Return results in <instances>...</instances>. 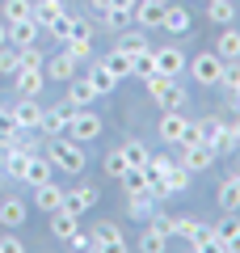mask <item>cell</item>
Masks as SVG:
<instances>
[{"instance_id": "1", "label": "cell", "mask_w": 240, "mask_h": 253, "mask_svg": "<svg viewBox=\"0 0 240 253\" xmlns=\"http://www.w3.org/2000/svg\"><path fill=\"white\" fill-rule=\"evenodd\" d=\"M46 156H51L55 169L72 173V177H76V173H84V165H89V156H84V144H76V139H63V135H55V139H51Z\"/></svg>"}, {"instance_id": "2", "label": "cell", "mask_w": 240, "mask_h": 253, "mask_svg": "<svg viewBox=\"0 0 240 253\" xmlns=\"http://www.w3.org/2000/svg\"><path fill=\"white\" fill-rule=\"evenodd\" d=\"M148 89H152V101H156L160 110H181V106H186V93H181V84L173 81V76H164V72L148 76Z\"/></svg>"}, {"instance_id": "3", "label": "cell", "mask_w": 240, "mask_h": 253, "mask_svg": "<svg viewBox=\"0 0 240 253\" xmlns=\"http://www.w3.org/2000/svg\"><path fill=\"white\" fill-rule=\"evenodd\" d=\"M101 118L93 114L89 106L84 110H72V118H68V139H76V144H93V139H101Z\"/></svg>"}, {"instance_id": "4", "label": "cell", "mask_w": 240, "mask_h": 253, "mask_svg": "<svg viewBox=\"0 0 240 253\" xmlns=\"http://www.w3.org/2000/svg\"><path fill=\"white\" fill-rule=\"evenodd\" d=\"M186 68H190V76H194L198 84H219V72H223V59H219V55H215V51H198L194 59L186 63Z\"/></svg>"}, {"instance_id": "5", "label": "cell", "mask_w": 240, "mask_h": 253, "mask_svg": "<svg viewBox=\"0 0 240 253\" xmlns=\"http://www.w3.org/2000/svg\"><path fill=\"white\" fill-rule=\"evenodd\" d=\"M164 9H169L164 0H139L131 9V17H135V26H143V30H160L164 26Z\"/></svg>"}, {"instance_id": "6", "label": "cell", "mask_w": 240, "mask_h": 253, "mask_svg": "<svg viewBox=\"0 0 240 253\" xmlns=\"http://www.w3.org/2000/svg\"><path fill=\"white\" fill-rule=\"evenodd\" d=\"M97 207V190L93 186H76V190H63V211L72 215H84V211Z\"/></svg>"}, {"instance_id": "7", "label": "cell", "mask_w": 240, "mask_h": 253, "mask_svg": "<svg viewBox=\"0 0 240 253\" xmlns=\"http://www.w3.org/2000/svg\"><path fill=\"white\" fill-rule=\"evenodd\" d=\"M38 38H42V26H38L34 17H30V21H13V26H9V46H17V51L38 46Z\"/></svg>"}, {"instance_id": "8", "label": "cell", "mask_w": 240, "mask_h": 253, "mask_svg": "<svg viewBox=\"0 0 240 253\" xmlns=\"http://www.w3.org/2000/svg\"><path fill=\"white\" fill-rule=\"evenodd\" d=\"M186 126H190V118L181 114V110H164V118H160V139L164 144H181V135H186Z\"/></svg>"}, {"instance_id": "9", "label": "cell", "mask_w": 240, "mask_h": 253, "mask_svg": "<svg viewBox=\"0 0 240 253\" xmlns=\"http://www.w3.org/2000/svg\"><path fill=\"white\" fill-rule=\"evenodd\" d=\"M181 165H186L190 173H206L215 165V148L211 144H186V156H181Z\"/></svg>"}, {"instance_id": "10", "label": "cell", "mask_w": 240, "mask_h": 253, "mask_svg": "<svg viewBox=\"0 0 240 253\" xmlns=\"http://www.w3.org/2000/svg\"><path fill=\"white\" fill-rule=\"evenodd\" d=\"M76 63H80V59H72V55H68V46H63V51H55L51 59H46V68H42V72L51 76V81H63V84H68L72 76H76Z\"/></svg>"}, {"instance_id": "11", "label": "cell", "mask_w": 240, "mask_h": 253, "mask_svg": "<svg viewBox=\"0 0 240 253\" xmlns=\"http://www.w3.org/2000/svg\"><path fill=\"white\" fill-rule=\"evenodd\" d=\"M186 190H190V169L177 161L169 173H164V177H160V190H156V199H164V194H186Z\"/></svg>"}, {"instance_id": "12", "label": "cell", "mask_w": 240, "mask_h": 253, "mask_svg": "<svg viewBox=\"0 0 240 253\" xmlns=\"http://www.w3.org/2000/svg\"><path fill=\"white\" fill-rule=\"evenodd\" d=\"M68 118H72V106L63 101V106H55V110H42V123H38V131H46V135H63L68 131Z\"/></svg>"}, {"instance_id": "13", "label": "cell", "mask_w": 240, "mask_h": 253, "mask_svg": "<svg viewBox=\"0 0 240 253\" xmlns=\"http://www.w3.org/2000/svg\"><path fill=\"white\" fill-rule=\"evenodd\" d=\"M186 55L177 51V46H164V51H156V72H164V76H173V81H177L181 72H186Z\"/></svg>"}, {"instance_id": "14", "label": "cell", "mask_w": 240, "mask_h": 253, "mask_svg": "<svg viewBox=\"0 0 240 253\" xmlns=\"http://www.w3.org/2000/svg\"><path fill=\"white\" fill-rule=\"evenodd\" d=\"M34 207H38V211H46V215H51V211H59V207H63V190L55 186V181H42V186H34Z\"/></svg>"}, {"instance_id": "15", "label": "cell", "mask_w": 240, "mask_h": 253, "mask_svg": "<svg viewBox=\"0 0 240 253\" xmlns=\"http://www.w3.org/2000/svg\"><path fill=\"white\" fill-rule=\"evenodd\" d=\"M13 114H17L21 131H38V123H42V106H38L34 97H21L17 106H13Z\"/></svg>"}, {"instance_id": "16", "label": "cell", "mask_w": 240, "mask_h": 253, "mask_svg": "<svg viewBox=\"0 0 240 253\" xmlns=\"http://www.w3.org/2000/svg\"><path fill=\"white\" fill-rule=\"evenodd\" d=\"M30 215V207L21 199H0V228H21Z\"/></svg>"}, {"instance_id": "17", "label": "cell", "mask_w": 240, "mask_h": 253, "mask_svg": "<svg viewBox=\"0 0 240 253\" xmlns=\"http://www.w3.org/2000/svg\"><path fill=\"white\" fill-rule=\"evenodd\" d=\"M101 93H97V84L93 81H72V89H68V106L72 110H84V106H93Z\"/></svg>"}, {"instance_id": "18", "label": "cell", "mask_w": 240, "mask_h": 253, "mask_svg": "<svg viewBox=\"0 0 240 253\" xmlns=\"http://www.w3.org/2000/svg\"><path fill=\"white\" fill-rule=\"evenodd\" d=\"M42 84H46L42 68H21V72H17V93H21V97H38Z\"/></svg>"}, {"instance_id": "19", "label": "cell", "mask_w": 240, "mask_h": 253, "mask_svg": "<svg viewBox=\"0 0 240 253\" xmlns=\"http://www.w3.org/2000/svg\"><path fill=\"white\" fill-rule=\"evenodd\" d=\"M190 26H194V17L173 0L169 9H164V26H160V30H169V34H190Z\"/></svg>"}, {"instance_id": "20", "label": "cell", "mask_w": 240, "mask_h": 253, "mask_svg": "<svg viewBox=\"0 0 240 253\" xmlns=\"http://www.w3.org/2000/svg\"><path fill=\"white\" fill-rule=\"evenodd\" d=\"M93 249H126L122 232H118V224H97V232H93Z\"/></svg>"}, {"instance_id": "21", "label": "cell", "mask_w": 240, "mask_h": 253, "mask_svg": "<svg viewBox=\"0 0 240 253\" xmlns=\"http://www.w3.org/2000/svg\"><path fill=\"white\" fill-rule=\"evenodd\" d=\"M63 13H68V4H63V0H34V21L38 26H51V21H59Z\"/></svg>"}, {"instance_id": "22", "label": "cell", "mask_w": 240, "mask_h": 253, "mask_svg": "<svg viewBox=\"0 0 240 253\" xmlns=\"http://www.w3.org/2000/svg\"><path fill=\"white\" fill-rule=\"evenodd\" d=\"M122 186H126V194H152V177H148L143 165H131L122 173Z\"/></svg>"}, {"instance_id": "23", "label": "cell", "mask_w": 240, "mask_h": 253, "mask_svg": "<svg viewBox=\"0 0 240 253\" xmlns=\"http://www.w3.org/2000/svg\"><path fill=\"white\" fill-rule=\"evenodd\" d=\"M219 207L228 211V215H236V211H240V173H232V177L219 186Z\"/></svg>"}, {"instance_id": "24", "label": "cell", "mask_w": 240, "mask_h": 253, "mask_svg": "<svg viewBox=\"0 0 240 253\" xmlns=\"http://www.w3.org/2000/svg\"><path fill=\"white\" fill-rule=\"evenodd\" d=\"M80 228V215H72V211H51V232L59 236V241H72V232Z\"/></svg>"}, {"instance_id": "25", "label": "cell", "mask_w": 240, "mask_h": 253, "mask_svg": "<svg viewBox=\"0 0 240 253\" xmlns=\"http://www.w3.org/2000/svg\"><path fill=\"white\" fill-rule=\"evenodd\" d=\"M51 156H30V165H26V177L21 181H30V186H42V181H51Z\"/></svg>"}, {"instance_id": "26", "label": "cell", "mask_w": 240, "mask_h": 253, "mask_svg": "<svg viewBox=\"0 0 240 253\" xmlns=\"http://www.w3.org/2000/svg\"><path fill=\"white\" fill-rule=\"evenodd\" d=\"M206 21L232 26V21H236V4H232V0H206Z\"/></svg>"}, {"instance_id": "27", "label": "cell", "mask_w": 240, "mask_h": 253, "mask_svg": "<svg viewBox=\"0 0 240 253\" xmlns=\"http://www.w3.org/2000/svg\"><path fill=\"white\" fill-rule=\"evenodd\" d=\"M97 63H106L110 72H114V81H126V76H131V55H126V51H118V46H114L110 55H101Z\"/></svg>"}, {"instance_id": "28", "label": "cell", "mask_w": 240, "mask_h": 253, "mask_svg": "<svg viewBox=\"0 0 240 253\" xmlns=\"http://www.w3.org/2000/svg\"><path fill=\"white\" fill-rule=\"evenodd\" d=\"M131 76H139V81H148V76H156V51H135L131 55Z\"/></svg>"}, {"instance_id": "29", "label": "cell", "mask_w": 240, "mask_h": 253, "mask_svg": "<svg viewBox=\"0 0 240 253\" xmlns=\"http://www.w3.org/2000/svg\"><path fill=\"white\" fill-rule=\"evenodd\" d=\"M0 17L9 21V26H13V21H30V17H34V0H4Z\"/></svg>"}, {"instance_id": "30", "label": "cell", "mask_w": 240, "mask_h": 253, "mask_svg": "<svg viewBox=\"0 0 240 253\" xmlns=\"http://www.w3.org/2000/svg\"><path fill=\"white\" fill-rule=\"evenodd\" d=\"M215 55L219 59H240V30H223L219 42H215Z\"/></svg>"}, {"instance_id": "31", "label": "cell", "mask_w": 240, "mask_h": 253, "mask_svg": "<svg viewBox=\"0 0 240 253\" xmlns=\"http://www.w3.org/2000/svg\"><path fill=\"white\" fill-rule=\"evenodd\" d=\"M17 135H21V126H17V114L0 106V148H4V144H13Z\"/></svg>"}, {"instance_id": "32", "label": "cell", "mask_w": 240, "mask_h": 253, "mask_svg": "<svg viewBox=\"0 0 240 253\" xmlns=\"http://www.w3.org/2000/svg\"><path fill=\"white\" fill-rule=\"evenodd\" d=\"M164 245H169V232H164V228H160V219H156V224H152L148 232H143L139 249H148V253H160V249H164Z\"/></svg>"}, {"instance_id": "33", "label": "cell", "mask_w": 240, "mask_h": 253, "mask_svg": "<svg viewBox=\"0 0 240 253\" xmlns=\"http://www.w3.org/2000/svg\"><path fill=\"white\" fill-rule=\"evenodd\" d=\"M223 118H215V114H206V118H198V135H202V144H215V139L223 135Z\"/></svg>"}, {"instance_id": "34", "label": "cell", "mask_w": 240, "mask_h": 253, "mask_svg": "<svg viewBox=\"0 0 240 253\" xmlns=\"http://www.w3.org/2000/svg\"><path fill=\"white\" fill-rule=\"evenodd\" d=\"M101 17H106V30L122 34V30H126V21H131V9H122V4H110V9L101 13Z\"/></svg>"}, {"instance_id": "35", "label": "cell", "mask_w": 240, "mask_h": 253, "mask_svg": "<svg viewBox=\"0 0 240 253\" xmlns=\"http://www.w3.org/2000/svg\"><path fill=\"white\" fill-rule=\"evenodd\" d=\"M0 72H4V76H17L21 72V51H17V46H9V42L0 46Z\"/></svg>"}, {"instance_id": "36", "label": "cell", "mask_w": 240, "mask_h": 253, "mask_svg": "<svg viewBox=\"0 0 240 253\" xmlns=\"http://www.w3.org/2000/svg\"><path fill=\"white\" fill-rule=\"evenodd\" d=\"M219 84H223V89H228V93H236V89H240V59H223Z\"/></svg>"}, {"instance_id": "37", "label": "cell", "mask_w": 240, "mask_h": 253, "mask_svg": "<svg viewBox=\"0 0 240 253\" xmlns=\"http://www.w3.org/2000/svg\"><path fill=\"white\" fill-rule=\"evenodd\" d=\"M143 46H148V38H143V30H122V38H118V51L135 55V51H143Z\"/></svg>"}, {"instance_id": "38", "label": "cell", "mask_w": 240, "mask_h": 253, "mask_svg": "<svg viewBox=\"0 0 240 253\" xmlns=\"http://www.w3.org/2000/svg\"><path fill=\"white\" fill-rule=\"evenodd\" d=\"M211 148H215V156H232V152L240 148V139H236V131H232V126H223V135L215 139Z\"/></svg>"}, {"instance_id": "39", "label": "cell", "mask_w": 240, "mask_h": 253, "mask_svg": "<svg viewBox=\"0 0 240 253\" xmlns=\"http://www.w3.org/2000/svg\"><path fill=\"white\" fill-rule=\"evenodd\" d=\"M122 156H126V165H148L152 152L139 144V139H126V144H122Z\"/></svg>"}, {"instance_id": "40", "label": "cell", "mask_w": 240, "mask_h": 253, "mask_svg": "<svg viewBox=\"0 0 240 253\" xmlns=\"http://www.w3.org/2000/svg\"><path fill=\"white\" fill-rule=\"evenodd\" d=\"M89 81L93 84H97V93H110V89H114V72H110V68H106V63H97V68H93V76H89Z\"/></svg>"}, {"instance_id": "41", "label": "cell", "mask_w": 240, "mask_h": 253, "mask_svg": "<svg viewBox=\"0 0 240 253\" xmlns=\"http://www.w3.org/2000/svg\"><path fill=\"white\" fill-rule=\"evenodd\" d=\"M63 46H68L72 59H89V55H93V38H68Z\"/></svg>"}, {"instance_id": "42", "label": "cell", "mask_w": 240, "mask_h": 253, "mask_svg": "<svg viewBox=\"0 0 240 253\" xmlns=\"http://www.w3.org/2000/svg\"><path fill=\"white\" fill-rule=\"evenodd\" d=\"M152 203H156V194H131L126 207H131V215H152Z\"/></svg>"}, {"instance_id": "43", "label": "cell", "mask_w": 240, "mask_h": 253, "mask_svg": "<svg viewBox=\"0 0 240 253\" xmlns=\"http://www.w3.org/2000/svg\"><path fill=\"white\" fill-rule=\"evenodd\" d=\"M190 249H215V228H211V224H202L194 236H190Z\"/></svg>"}, {"instance_id": "44", "label": "cell", "mask_w": 240, "mask_h": 253, "mask_svg": "<svg viewBox=\"0 0 240 253\" xmlns=\"http://www.w3.org/2000/svg\"><path fill=\"white\" fill-rule=\"evenodd\" d=\"M126 169H131V165H126L122 148H118V152H110V156H106V173H110V177H122Z\"/></svg>"}, {"instance_id": "45", "label": "cell", "mask_w": 240, "mask_h": 253, "mask_svg": "<svg viewBox=\"0 0 240 253\" xmlns=\"http://www.w3.org/2000/svg\"><path fill=\"white\" fill-rule=\"evenodd\" d=\"M46 34L59 38V42H68V34H72V13H63L59 21H51V26H46Z\"/></svg>"}, {"instance_id": "46", "label": "cell", "mask_w": 240, "mask_h": 253, "mask_svg": "<svg viewBox=\"0 0 240 253\" xmlns=\"http://www.w3.org/2000/svg\"><path fill=\"white\" fill-rule=\"evenodd\" d=\"M42 51H38V46H26V51H21V68H42Z\"/></svg>"}, {"instance_id": "47", "label": "cell", "mask_w": 240, "mask_h": 253, "mask_svg": "<svg viewBox=\"0 0 240 253\" xmlns=\"http://www.w3.org/2000/svg\"><path fill=\"white\" fill-rule=\"evenodd\" d=\"M68 245H72V249H93V232H80V228H76Z\"/></svg>"}, {"instance_id": "48", "label": "cell", "mask_w": 240, "mask_h": 253, "mask_svg": "<svg viewBox=\"0 0 240 253\" xmlns=\"http://www.w3.org/2000/svg\"><path fill=\"white\" fill-rule=\"evenodd\" d=\"M68 38H93V26H89V21H80V17H72V34Z\"/></svg>"}, {"instance_id": "49", "label": "cell", "mask_w": 240, "mask_h": 253, "mask_svg": "<svg viewBox=\"0 0 240 253\" xmlns=\"http://www.w3.org/2000/svg\"><path fill=\"white\" fill-rule=\"evenodd\" d=\"M0 253H26V245L17 236H0Z\"/></svg>"}, {"instance_id": "50", "label": "cell", "mask_w": 240, "mask_h": 253, "mask_svg": "<svg viewBox=\"0 0 240 253\" xmlns=\"http://www.w3.org/2000/svg\"><path fill=\"white\" fill-rule=\"evenodd\" d=\"M186 144H202V135H198V123H190V126H186V135H181V148H186Z\"/></svg>"}, {"instance_id": "51", "label": "cell", "mask_w": 240, "mask_h": 253, "mask_svg": "<svg viewBox=\"0 0 240 253\" xmlns=\"http://www.w3.org/2000/svg\"><path fill=\"white\" fill-rule=\"evenodd\" d=\"M4 42H9V21L0 17V46H4Z\"/></svg>"}, {"instance_id": "52", "label": "cell", "mask_w": 240, "mask_h": 253, "mask_svg": "<svg viewBox=\"0 0 240 253\" xmlns=\"http://www.w3.org/2000/svg\"><path fill=\"white\" fill-rule=\"evenodd\" d=\"M89 4H93V9H97V13H106L110 4H114V0H89Z\"/></svg>"}, {"instance_id": "53", "label": "cell", "mask_w": 240, "mask_h": 253, "mask_svg": "<svg viewBox=\"0 0 240 253\" xmlns=\"http://www.w3.org/2000/svg\"><path fill=\"white\" fill-rule=\"evenodd\" d=\"M232 110H236V114H240V89L232 93Z\"/></svg>"}, {"instance_id": "54", "label": "cell", "mask_w": 240, "mask_h": 253, "mask_svg": "<svg viewBox=\"0 0 240 253\" xmlns=\"http://www.w3.org/2000/svg\"><path fill=\"white\" fill-rule=\"evenodd\" d=\"M114 4H122V9H135V4H139V0H114Z\"/></svg>"}, {"instance_id": "55", "label": "cell", "mask_w": 240, "mask_h": 253, "mask_svg": "<svg viewBox=\"0 0 240 253\" xmlns=\"http://www.w3.org/2000/svg\"><path fill=\"white\" fill-rule=\"evenodd\" d=\"M232 131H236V139H240V118H236V126H232Z\"/></svg>"}, {"instance_id": "56", "label": "cell", "mask_w": 240, "mask_h": 253, "mask_svg": "<svg viewBox=\"0 0 240 253\" xmlns=\"http://www.w3.org/2000/svg\"><path fill=\"white\" fill-rule=\"evenodd\" d=\"M164 4H173V0H164Z\"/></svg>"}]
</instances>
